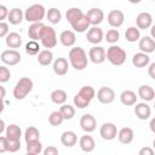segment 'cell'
Returning a JSON list of instances; mask_svg holds the SVG:
<instances>
[{"label": "cell", "mask_w": 155, "mask_h": 155, "mask_svg": "<svg viewBox=\"0 0 155 155\" xmlns=\"http://www.w3.org/2000/svg\"><path fill=\"white\" fill-rule=\"evenodd\" d=\"M0 6H1V4H0Z\"/></svg>", "instance_id": "obj_55"}, {"label": "cell", "mask_w": 155, "mask_h": 155, "mask_svg": "<svg viewBox=\"0 0 155 155\" xmlns=\"http://www.w3.org/2000/svg\"><path fill=\"white\" fill-rule=\"evenodd\" d=\"M19 149H21V140H11V139H7V151L16 153Z\"/></svg>", "instance_id": "obj_42"}, {"label": "cell", "mask_w": 155, "mask_h": 155, "mask_svg": "<svg viewBox=\"0 0 155 155\" xmlns=\"http://www.w3.org/2000/svg\"><path fill=\"white\" fill-rule=\"evenodd\" d=\"M107 19H108V23L110 27L113 28H119L124 24V21H125V15L122 11L120 10H111L108 16H107Z\"/></svg>", "instance_id": "obj_14"}, {"label": "cell", "mask_w": 155, "mask_h": 155, "mask_svg": "<svg viewBox=\"0 0 155 155\" xmlns=\"http://www.w3.org/2000/svg\"><path fill=\"white\" fill-rule=\"evenodd\" d=\"M5 128H6V125H5V121L2 120V119H0V134L5 131Z\"/></svg>", "instance_id": "obj_50"}, {"label": "cell", "mask_w": 155, "mask_h": 155, "mask_svg": "<svg viewBox=\"0 0 155 155\" xmlns=\"http://www.w3.org/2000/svg\"><path fill=\"white\" fill-rule=\"evenodd\" d=\"M150 63V57L148 53L144 52H137L133 54L132 57V64L136 68H144L148 67V64Z\"/></svg>", "instance_id": "obj_22"}, {"label": "cell", "mask_w": 155, "mask_h": 155, "mask_svg": "<svg viewBox=\"0 0 155 155\" xmlns=\"http://www.w3.org/2000/svg\"><path fill=\"white\" fill-rule=\"evenodd\" d=\"M148 74H149V76L151 78V79H155V63L153 62V63H149L148 64Z\"/></svg>", "instance_id": "obj_47"}, {"label": "cell", "mask_w": 155, "mask_h": 155, "mask_svg": "<svg viewBox=\"0 0 155 155\" xmlns=\"http://www.w3.org/2000/svg\"><path fill=\"white\" fill-rule=\"evenodd\" d=\"M7 151V139L4 136H0V154Z\"/></svg>", "instance_id": "obj_45"}, {"label": "cell", "mask_w": 155, "mask_h": 155, "mask_svg": "<svg viewBox=\"0 0 155 155\" xmlns=\"http://www.w3.org/2000/svg\"><path fill=\"white\" fill-rule=\"evenodd\" d=\"M59 41L64 47H73L76 42V35L73 30H63L59 35Z\"/></svg>", "instance_id": "obj_20"}, {"label": "cell", "mask_w": 155, "mask_h": 155, "mask_svg": "<svg viewBox=\"0 0 155 155\" xmlns=\"http://www.w3.org/2000/svg\"><path fill=\"white\" fill-rule=\"evenodd\" d=\"M11 78V71L7 67L0 65V84H5L10 80Z\"/></svg>", "instance_id": "obj_41"}, {"label": "cell", "mask_w": 155, "mask_h": 155, "mask_svg": "<svg viewBox=\"0 0 155 155\" xmlns=\"http://www.w3.org/2000/svg\"><path fill=\"white\" fill-rule=\"evenodd\" d=\"M0 58L6 65H16L21 62L22 57L17 50H5L1 52Z\"/></svg>", "instance_id": "obj_7"}, {"label": "cell", "mask_w": 155, "mask_h": 155, "mask_svg": "<svg viewBox=\"0 0 155 155\" xmlns=\"http://www.w3.org/2000/svg\"><path fill=\"white\" fill-rule=\"evenodd\" d=\"M79 145H80V148H81L82 151H85V153H91V151L94 150L96 142H94V139H93L92 136H90V134L86 133V134H84V136L80 137V139H79Z\"/></svg>", "instance_id": "obj_18"}, {"label": "cell", "mask_w": 155, "mask_h": 155, "mask_svg": "<svg viewBox=\"0 0 155 155\" xmlns=\"http://www.w3.org/2000/svg\"><path fill=\"white\" fill-rule=\"evenodd\" d=\"M46 16V10L41 4H33L24 12V19L30 23L41 22Z\"/></svg>", "instance_id": "obj_5"}, {"label": "cell", "mask_w": 155, "mask_h": 155, "mask_svg": "<svg viewBox=\"0 0 155 155\" xmlns=\"http://www.w3.org/2000/svg\"><path fill=\"white\" fill-rule=\"evenodd\" d=\"M63 121H64V119H63V116H62V114H61L59 110L52 111L50 114V116H48V124L51 126H59Z\"/></svg>", "instance_id": "obj_39"}, {"label": "cell", "mask_w": 155, "mask_h": 155, "mask_svg": "<svg viewBox=\"0 0 155 155\" xmlns=\"http://www.w3.org/2000/svg\"><path fill=\"white\" fill-rule=\"evenodd\" d=\"M40 42L45 48H53L57 45V35H56V30L52 27L48 25H44L41 34H40Z\"/></svg>", "instance_id": "obj_6"}, {"label": "cell", "mask_w": 155, "mask_h": 155, "mask_svg": "<svg viewBox=\"0 0 155 155\" xmlns=\"http://www.w3.org/2000/svg\"><path fill=\"white\" fill-rule=\"evenodd\" d=\"M150 1H154V0H150Z\"/></svg>", "instance_id": "obj_54"}, {"label": "cell", "mask_w": 155, "mask_h": 155, "mask_svg": "<svg viewBox=\"0 0 155 155\" xmlns=\"http://www.w3.org/2000/svg\"><path fill=\"white\" fill-rule=\"evenodd\" d=\"M88 58L94 64H101L105 61V48L102 46H93L88 51Z\"/></svg>", "instance_id": "obj_13"}, {"label": "cell", "mask_w": 155, "mask_h": 155, "mask_svg": "<svg viewBox=\"0 0 155 155\" xmlns=\"http://www.w3.org/2000/svg\"><path fill=\"white\" fill-rule=\"evenodd\" d=\"M61 142L64 147L71 148L78 143V136L74 131H64L61 134Z\"/></svg>", "instance_id": "obj_27"}, {"label": "cell", "mask_w": 155, "mask_h": 155, "mask_svg": "<svg viewBox=\"0 0 155 155\" xmlns=\"http://www.w3.org/2000/svg\"><path fill=\"white\" fill-rule=\"evenodd\" d=\"M5 42H6L7 47L15 50V48L21 47V45H22V38H21V35H19L18 33L11 31V33H8V34L5 36Z\"/></svg>", "instance_id": "obj_28"}, {"label": "cell", "mask_w": 155, "mask_h": 155, "mask_svg": "<svg viewBox=\"0 0 155 155\" xmlns=\"http://www.w3.org/2000/svg\"><path fill=\"white\" fill-rule=\"evenodd\" d=\"M7 15H8V8L5 5H1L0 6V22H2L5 18H7Z\"/></svg>", "instance_id": "obj_46"}, {"label": "cell", "mask_w": 155, "mask_h": 155, "mask_svg": "<svg viewBox=\"0 0 155 155\" xmlns=\"http://www.w3.org/2000/svg\"><path fill=\"white\" fill-rule=\"evenodd\" d=\"M138 97L144 102H151L155 97V91L150 85H142L138 87Z\"/></svg>", "instance_id": "obj_24"}, {"label": "cell", "mask_w": 155, "mask_h": 155, "mask_svg": "<svg viewBox=\"0 0 155 155\" xmlns=\"http://www.w3.org/2000/svg\"><path fill=\"white\" fill-rule=\"evenodd\" d=\"M10 33L8 24L5 22H0V38H5Z\"/></svg>", "instance_id": "obj_44"}, {"label": "cell", "mask_w": 155, "mask_h": 155, "mask_svg": "<svg viewBox=\"0 0 155 155\" xmlns=\"http://www.w3.org/2000/svg\"><path fill=\"white\" fill-rule=\"evenodd\" d=\"M86 39L90 44L97 45L99 42H102V40L104 39V33L103 30L98 27V25H92L91 28H88L87 34H86Z\"/></svg>", "instance_id": "obj_11"}, {"label": "cell", "mask_w": 155, "mask_h": 155, "mask_svg": "<svg viewBox=\"0 0 155 155\" xmlns=\"http://www.w3.org/2000/svg\"><path fill=\"white\" fill-rule=\"evenodd\" d=\"M104 38H105V40H107V42H109V44H116L117 41H119V39H120V33H119V30L117 29H109L108 31H107V34L104 35Z\"/></svg>", "instance_id": "obj_40"}, {"label": "cell", "mask_w": 155, "mask_h": 155, "mask_svg": "<svg viewBox=\"0 0 155 155\" xmlns=\"http://www.w3.org/2000/svg\"><path fill=\"white\" fill-rule=\"evenodd\" d=\"M68 69H69V63H68V61L65 58L59 57L53 62V71H54V74H57L59 76H63V75H65L68 73Z\"/></svg>", "instance_id": "obj_23"}, {"label": "cell", "mask_w": 155, "mask_h": 155, "mask_svg": "<svg viewBox=\"0 0 155 155\" xmlns=\"http://www.w3.org/2000/svg\"><path fill=\"white\" fill-rule=\"evenodd\" d=\"M125 38L128 42H136L140 39V31L137 27H128L125 31Z\"/></svg>", "instance_id": "obj_34"}, {"label": "cell", "mask_w": 155, "mask_h": 155, "mask_svg": "<svg viewBox=\"0 0 155 155\" xmlns=\"http://www.w3.org/2000/svg\"><path fill=\"white\" fill-rule=\"evenodd\" d=\"M67 92L64 90H54L51 92V101L54 103V104H64L67 102Z\"/></svg>", "instance_id": "obj_32"}, {"label": "cell", "mask_w": 155, "mask_h": 155, "mask_svg": "<svg viewBox=\"0 0 155 155\" xmlns=\"http://www.w3.org/2000/svg\"><path fill=\"white\" fill-rule=\"evenodd\" d=\"M65 18L76 33H84L90 28V22L81 8L70 7L65 12Z\"/></svg>", "instance_id": "obj_1"}, {"label": "cell", "mask_w": 155, "mask_h": 155, "mask_svg": "<svg viewBox=\"0 0 155 155\" xmlns=\"http://www.w3.org/2000/svg\"><path fill=\"white\" fill-rule=\"evenodd\" d=\"M78 94L81 96L84 99H86L87 102L91 103V101H92V99L94 98V96H96V91H94V88H93L92 86H82V87L80 88V91L78 92Z\"/></svg>", "instance_id": "obj_35"}, {"label": "cell", "mask_w": 155, "mask_h": 155, "mask_svg": "<svg viewBox=\"0 0 155 155\" xmlns=\"http://www.w3.org/2000/svg\"><path fill=\"white\" fill-rule=\"evenodd\" d=\"M59 111L64 120H71L75 116V108L70 104H62Z\"/></svg>", "instance_id": "obj_37"}, {"label": "cell", "mask_w": 155, "mask_h": 155, "mask_svg": "<svg viewBox=\"0 0 155 155\" xmlns=\"http://www.w3.org/2000/svg\"><path fill=\"white\" fill-rule=\"evenodd\" d=\"M69 62H70V64L74 69L84 70L87 67V63H88V58H87V54H86L85 50L80 46L70 48V51H69Z\"/></svg>", "instance_id": "obj_2"}, {"label": "cell", "mask_w": 155, "mask_h": 155, "mask_svg": "<svg viewBox=\"0 0 155 155\" xmlns=\"http://www.w3.org/2000/svg\"><path fill=\"white\" fill-rule=\"evenodd\" d=\"M85 16L88 19L90 25H99L103 22V19H104V12L99 7H92V8H90L85 13Z\"/></svg>", "instance_id": "obj_9"}, {"label": "cell", "mask_w": 155, "mask_h": 155, "mask_svg": "<svg viewBox=\"0 0 155 155\" xmlns=\"http://www.w3.org/2000/svg\"><path fill=\"white\" fill-rule=\"evenodd\" d=\"M27 153L29 155H38L42 153V144L40 139L38 140H30L27 142Z\"/></svg>", "instance_id": "obj_33"}, {"label": "cell", "mask_w": 155, "mask_h": 155, "mask_svg": "<svg viewBox=\"0 0 155 155\" xmlns=\"http://www.w3.org/2000/svg\"><path fill=\"white\" fill-rule=\"evenodd\" d=\"M24 139H25V143L27 142H30V140H38V139H40V132H39V130L35 126H29L25 130V132H24Z\"/></svg>", "instance_id": "obj_36"}, {"label": "cell", "mask_w": 155, "mask_h": 155, "mask_svg": "<svg viewBox=\"0 0 155 155\" xmlns=\"http://www.w3.org/2000/svg\"><path fill=\"white\" fill-rule=\"evenodd\" d=\"M44 23L42 22H35V23H31L28 28V36L31 39V40H39L40 39V34H41V30L44 28Z\"/></svg>", "instance_id": "obj_30"}, {"label": "cell", "mask_w": 155, "mask_h": 155, "mask_svg": "<svg viewBox=\"0 0 155 155\" xmlns=\"http://www.w3.org/2000/svg\"><path fill=\"white\" fill-rule=\"evenodd\" d=\"M154 125H155V119H151L150 120V130H151V132H155V127H154Z\"/></svg>", "instance_id": "obj_51"}, {"label": "cell", "mask_w": 155, "mask_h": 155, "mask_svg": "<svg viewBox=\"0 0 155 155\" xmlns=\"http://www.w3.org/2000/svg\"><path fill=\"white\" fill-rule=\"evenodd\" d=\"M46 18L51 24H58L62 19V13L57 7H51L46 12Z\"/></svg>", "instance_id": "obj_31"}, {"label": "cell", "mask_w": 155, "mask_h": 155, "mask_svg": "<svg viewBox=\"0 0 155 155\" xmlns=\"http://www.w3.org/2000/svg\"><path fill=\"white\" fill-rule=\"evenodd\" d=\"M5 132H6V138L7 139H11V140H21V137H22V130L18 125L16 124H11L8 126H6L5 128Z\"/></svg>", "instance_id": "obj_26"}, {"label": "cell", "mask_w": 155, "mask_h": 155, "mask_svg": "<svg viewBox=\"0 0 155 155\" xmlns=\"http://www.w3.org/2000/svg\"><path fill=\"white\" fill-rule=\"evenodd\" d=\"M134 114L139 120H148L151 115V109L150 107L147 104V102H142V103H136L134 107Z\"/></svg>", "instance_id": "obj_16"}, {"label": "cell", "mask_w": 155, "mask_h": 155, "mask_svg": "<svg viewBox=\"0 0 155 155\" xmlns=\"http://www.w3.org/2000/svg\"><path fill=\"white\" fill-rule=\"evenodd\" d=\"M38 63L42 67H47L52 63L53 61V52L48 48H45V50H41L39 53H38Z\"/></svg>", "instance_id": "obj_29"}, {"label": "cell", "mask_w": 155, "mask_h": 155, "mask_svg": "<svg viewBox=\"0 0 155 155\" xmlns=\"http://www.w3.org/2000/svg\"><path fill=\"white\" fill-rule=\"evenodd\" d=\"M25 52L30 56H35L40 52V45L35 40H30L25 44Z\"/></svg>", "instance_id": "obj_38"}, {"label": "cell", "mask_w": 155, "mask_h": 155, "mask_svg": "<svg viewBox=\"0 0 155 155\" xmlns=\"http://www.w3.org/2000/svg\"><path fill=\"white\" fill-rule=\"evenodd\" d=\"M5 109V103H4V99H0V114L4 111Z\"/></svg>", "instance_id": "obj_52"}, {"label": "cell", "mask_w": 155, "mask_h": 155, "mask_svg": "<svg viewBox=\"0 0 155 155\" xmlns=\"http://www.w3.org/2000/svg\"><path fill=\"white\" fill-rule=\"evenodd\" d=\"M139 155H154V150L149 147H144L139 150Z\"/></svg>", "instance_id": "obj_48"}, {"label": "cell", "mask_w": 155, "mask_h": 155, "mask_svg": "<svg viewBox=\"0 0 155 155\" xmlns=\"http://www.w3.org/2000/svg\"><path fill=\"white\" fill-rule=\"evenodd\" d=\"M137 94L136 92H133L132 90H125L121 92L120 94V101L126 107H131V105H134L137 103Z\"/></svg>", "instance_id": "obj_25"}, {"label": "cell", "mask_w": 155, "mask_h": 155, "mask_svg": "<svg viewBox=\"0 0 155 155\" xmlns=\"http://www.w3.org/2000/svg\"><path fill=\"white\" fill-rule=\"evenodd\" d=\"M126 57H127L126 51L115 44H113L105 51V59H108L113 65H116V67L122 65L126 62Z\"/></svg>", "instance_id": "obj_3"}, {"label": "cell", "mask_w": 155, "mask_h": 155, "mask_svg": "<svg viewBox=\"0 0 155 155\" xmlns=\"http://www.w3.org/2000/svg\"><path fill=\"white\" fill-rule=\"evenodd\" d=\"M117 139L121 144H130L132 143L133 138H134V132L131 127H122L120 131H117Z\"/></svg>", "instance_id": "obj_19"}, {"label": "cell", "mask_w": 155, "mask_h": 155, "mask_svg": "<svg viewBox=\"0 0 155 155\" xmlns=\"http://www.w3.org/2000/svg\"><path fill=\"white\" fill-rule=\"evenodd\" d=\"M80 127L86 133L93 132L97 127V121H96L94 116L91 115V114H84L80 117Z\"/></svg>", "instance_id": "obj_12"}, {"label": "cell", "mask_w": 155, "mask_h": 155, "mask_svg": "<svg viewBox=\"0 0 155 155\" xmlns=\"http://www.w3.org/2000/svg\"><path fill=\"white\" fill-rule=\"evenodd\" d=\"M99 134L104 140H113L114 138H116L117 128H116L115 124H113V122H104L101 126Z\"/></svg>", "instance_id": "obj_10"}, {"label": "cell", "mask_w": 155, "mask_h": 155, "mask_svg": "<svg viewBox=\"0 0 155 155\" xmlns=\"http://www.w3.org/2000/svg\"><path fill=\"white\" fill-rule=\"evenodd\" d=\"M138 47H139L140 52H144L148 54L153 53L155 51V40L151 36H143L142 39H139Z\"/></svg>", "instance_id": "obj_17"}, {"label": "cell", "mask_w": 155, "mask_h": 155, "mask_svg": "<svg viewBox=\"0 0 155 155\" xmlns=\"http://www.w3.org/2000/svg\"><path fill=\"white\" fill-rule=\"evenodd\" d=\"M42 154L44 155H57L58 154V149L53 145H48L47 148L42 149Z\"/></svg>", "instance_id": "obj_43"}, {"label": "cell", "mask_w": 155, "mask_h": 155, "mask_svg": "<svg viewBox=\"0 0 155 155\" xmlns=\"http://www.w3.org/2000/svg\"><path fill=\"white\" fill-rule=\"evenodd\" d=\"M23 19H24V12H23L19 7H13V8L8 10L7 21H8L10 24L17 25V24H19Z\"/></svg>", "instance_id": "obj_21"}, {"label": "cell", "mask_w": 155, "mask_h": 155, "mask_svg": "<svg viewBox=\"0 0 155 155\" xmlns=\"http://www.w3.org/2000/svg\"><path fill=\"white\" fill-rule=\"evenodd\" d=\"M140 1H142V0H128L130 4H134V5H136V4H139Z\"/></svg>", "instance_id": "obj_53"}, {"label": "cell", "mask_w": 155, "mask_h": 155, "mask_svg": "<svg viewBox=\"0 0 155 155\" xmlns=\"http://www.w3.org/2000/svg\"><path fill=\"white\" fill-rule=\"evenodd\" d=\"M97 99L102 104H110L115 99V92H114V90L111 87L103 86L97 92Z\"/></svg>", "instance_id": "obj_8"}, {"label": "cell", "mask_w": 155, "mask_h": 155, "mask_svg": "<svg viewBox=\"0 0 155 155\" xmlns=\"http://www.w3.org/2000/svg\"><path fill=\"white\" fill-rule=\"evenodd\" d=\"M33 87H34V84L31 81V79L29 78H21L16 86L13 87V97L18 101H22L24 99L31 91H33Z\"/></svg>", "instance_id": "obj_4"}, {"label": "cell", "mask_w": 155, "mask_h": 155, "mask_svg": "<svg viewBox=\"0 0 155 155\" xmlns=\"http://www.w3.org/2000/svg\"><path fill=\"white\" fill-rule=\"evenodd\" d=\"M136 24L139 30L149 29L153 25V16L149 12H140V13H138V16L136 18Z\"/></svg>", "instance_id": "obj_15"}, {"label": "cell", "mask_w": 155, "mask_h": 155, "mask_svg": "<svg viewBox=\"0 0 155 155\" xmlns=\"http://www.w3.org/2000/svg\"><path fill=\"white\" fill-rule=\"evenodd\" d=\"M5 96H6V90H5V87H2L0 85V99H4Z\"/></svg>", "instance_id": "obj_49"}]
</instances>
